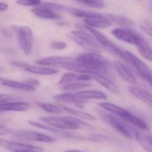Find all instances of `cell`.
<instances>
[{"label": "cell", "mask_w": 152, "mask_h": 152, "mask_svg": "<svg viewBox=\"0 0 152 152\" xmlns=\"http://www.w3.org/2000/svg\"><path fill=\"white\" fill-rule=\"evenodd\" d=\"M76 59L89 71L92 76L95 74L107 75V73L110 68V62L100 53H93V52L82 53L78 55L76 57Z\"/></svg>", "instance_id": "obj_1"}, {"label": "cell", "mask_w": 152, "mask_h": 152, "mask_svg": "<svg viewBox=\"0 0 152 152\" xmlns=\"http://www.w3.org/2000/svg\"><path fill=\"white\" fill-rule=\"evenodd\" d=\"M39 120L54 129L62 131H74L81 127H91L90 125L74 116H47L40 117Z\"/></svg>", "instance_id": "obj_2"}, {"label": "cell", "mask_w": 152, "mask_h": 152, "mask_svg": "<svg viewBox=\"0 0 152 152\" xmlns=\"http://www.w3.org/2000/svg\"><path fill=\"white\" fill-rule=\"evenodd\" d=\"M120 58H122L126 63L131 65L135 69L140 77L142 78L145 82H147L152 87V69L148 65H146L142 59H140L134 54L124 49L121 52Z\"/></svg>", "instance_id": "obj_3"}, {"label": "cell", "mask_w": 152, "mask_h": 152, "mask_svg": "<svg viewBox=\"0 0 152 152\" xmlns=\"http://www.w3.org/2000/svg\"><path fill=\"white\" fill-rule=\"evenodd\" d=\"M18 44L25 56L31 54L34 46V35L32 30L28 26L14 27Z\"/></svg>", "instance_id": "obj_4"}, {"label": "cell", "mask_w": 152, "mask_h": 152, "mask_svg": "<svg viewBox=\"0 0 152 152\" xmlns=\"http://www.w3.org/2000/svg\"><path fill=\"white\" fill-rule=\"evenodd\" d=\"M70 36L77 45L87 52L101 53L102 50V47L90 33H86L82 30H72L70 32Z\"/></svg>", "instance_id": "obj_5"}, {"label": "cell", "mask_w": 152, "mask_h": 152, "mask_svg": "<svg viewBox=\"0 0 152 152\" xmlns=\"http://www.w3.org/2000/svg\"><path fill=\"white\" fill-rule=\"evenodd\" d=\"M116 15L113 14H106V13H92L88 17L85 18L86 26L92 29H105L110 27L115 21Z\"/></svg>", "instance_id": "obj_6"}, {"label": "cell", "mask_w": 152, "mask_h": 152, "mask_svg": "<svg viewBox=\"0 0 152 152\" xmlns=\"http://www.w3.org/2000/svg\"><path fill=\"white\" fill-rule=\"evenodd\" d=\"M86 28L89 31V33L95 39V40L98 42V44L102 47V48H104L108 52H110L112 55H115L118 57L121 56V52L123 49L120 48L118 46H117L115 43H113L110 39H109L104 34L100 32L98 30L92 29L87 26H86Z\"/></svg>", "instance_id": "obj_7"}, {"label": "cell", "mask_w": 152, "mask_h": 152, "mask_svg": "<svg viewBox=\"0 0 152 152\" xmlns=\"http://www.w3.org/2000/svg\"><path fill=\"white\" fill-rule=\"evenodd\" d=\"M102 120L112 129H114L116 132H118L122 136L132 139L133 138V129L128 127L126 125H125L124 121H122L120 118L116 117L115 116H112L111 114H102Z\"/></svg>", "instance_id": "obj_8"}, {"label": "cell", "mask_w": 152, "mask_h": 152, "mask_svg": "<svg viewBox=\"0 0 152 152\" xmlns=\"http://www.w3.org/2000/svg\"><path fill=\"white\" fill-rule=\"evenodd\" d=\"M0 147L9 150L11 152L13 151H28V152H43L44 149L31 144L22 143L19 142L9 141L0 138Z\"/></svg>", "instance_id": "obj_9"}, {"label": "cell", "mask_w": 152, "mask_h": 152, "mask_svg": "<svg viewBox=\"0 0 152 152\" xmlns=\"http://www.w3.org/2000/svg\"><path fill=\"white\" fill-rule=\"evenodd\" d=\"M12 135L16 138L32 141V142H44V143H52L56 141V139L53 136L37 133V132H28V131H18L13 132Z\"/></svg>", "instance_id": "obj_10"}, {"label": "cell", "mask_w": 152, "mask_h": 152, "mask_svg": "<svg viewBox=\"0 0 152 152\" xmlns=\"http://www.w3.org/2000/svg\"><path fill=\"white\" fill-rule=\"evenodd\" d=\"M12 65L21 67L28 73H30L33 74H37V75H54L59 73V71L57 69L42 66V65H24V64H20V63H12Z\"/></svg>", "instance_id": "obj_11"}, {"label": "cell", "mask_w": 152, "mask_h": 152, "mask_svg": "<svg viewBox=\"0 0 152 152\" xmlns=\"http://www.w3.org/2000/svg\"><path fill=\"white\" fill-rule=\"evenodd\" d=\"M93 80V76L89 74H84V73H67L61 76L60 81L58 82V85L61 87H63L65 85L77 82H90Z\"/></svg>", "instance_id": "obj_12"}, {"label": "cell", "mask_w": 152, "mask_h": 152, "mask_svg": "<svg viewBox=\"0 0 152 152\" xmlns=\"http://www.w3.org/2000/svg\"><path fill=\"white\" fill-rule=\"evenodd\" d=\"M133 135L142 148L147 152H152V135L147 131L133 129Z\"/></svg>", "instance_id": "obj_13"}, {"label": "cell", "mask_w": 152, "mask_h": 152, "mask_svg": "<svg viewBox=\"0 0 152 152\" xmlns=\"http://www.w3.org/2000/svg\"><path fill=\"white\" fill-rule=\"evenodd\" d=\"M135 43L134 46L136 47L138 52L141 54V56L144 58H146L149 61H152V48L151 45L148 43V41L144 39L142 35L135 31Z\"/></svg>", "instance_id": "obj_14"}, {"label": "cell", "mask_w": 152, "mask_h": 152, "mask_svg": "<svg viewBox=\"0 0 152 152\" xmlns=\"http://www.w3.org/2000/svg\"><path fill=\"white\" fill-rule=\"evenodd\" d=\"M113 65L114 68L116 69L117 73L120 75V77L125 80L126 82L130 83L131 85H134L137 82L136 77L135 75L132 73V71L126 66L122 62L118 61V60H115L113 62Z\"/></svg>", "instance_id": "obj_15"}, {"label": "cell", "mask_w": 152, "mask_h": 152, "mask_svg": "<svg viewBox=\"0 0 152 152\" xmlns=\"http://www.w3.org/2000/svg\"><path fill=\"white\" fill-rule=\"evenodd\" d=\"M53 99L55 101H58L60 104L69 103V104L74 105L80 108H83L84 103L86 102V101L82 100L81 99H79L76 95V93H71V92H64V93H61V94H56L53 96Z\"/></svg>", "instance_id": "obj_16"}, {"label": "cell", "mask_w": 152, "mask_h": 152, "mask_svg": "<svg viewBox=\"0 0 152 152\" xmlns=\"http://www.w3.org/2000/svg\"><path fill=\"white\" fill-rule=\"evenodd\" d=\"M128 90L134 98H136L138 100L147 105L152 109V94L135 85H130L128 87Z\"/></svg>", "instance_id": "obj_17"}, {"label": "cell", "mask_w": 152, "mask_h": 152, "mask_svg": "<svg viewBox=\"0 0 152 152\" xmlns=\"http://www.w3.org/2000/svg\"><path fill=\"white\" fill-rule=\"evenodd\" d=\"M111 34L118 39L124 41L127 44L130 45H134L135 43V31L128 30V29H124V28H116L111 30Z\"/></svg>", "instance_id": "obj_18"}, {"label": "cell", "mask_w": 152, "mask_h": 152, "mask_svg": "<svg viewBox=\"0 0 152 152\" xmlns=\"http://www.w3.org/2000/svg\"><path fill=\"white\" fill-rule=\"evenodd\" d=\"M30 108V104L25 101H8L0 104V112H23Z\"/></svg>", "instance_id": "obj_19"}, {"label": "cell", "mask_w": 152, "mask_h": 152, "mask_svg": "<svg viewBox=\"0 0 152 152\" xmlns=\"http://www.w3.org/2000/svg\"><path fill=\"white\" fill-rule=\"evenodd\" d=\"M32 13L36 16L45 19V20H59L61 18V15L58 12L49 9L44 5H39V6L34 7L32 9Z\"/></svg>", "instance_id": "obj_20"}, {"label": "cell", "mask_w": 152, "mask_h": 152, "mask_svg": "<svg viewBox=\"0 0 152 152\" xmlns=\"http://www.w3.org/2000/svg\"><path fill=\"white\" fill-rule=\"evenodd\" d=\"M93 79L95 80L99 84H101L102 86H103L104 88H106L108 90L115 93V94H120L121 90L119 89V87L111 80L110 79L107 75L104 74H95L93 76Z\"/></svg>", "instance_id": "obj_21"}, {"label": "cell", "mask_w": 152, "mask_h": 152, "mask_svg": "<svg viewBox=\"0 0 152 152\" xmlns=\"http://www.w3.org/2000/svg\"><path fill=\"white\" fill-rule=\"evenodd\" d=\"M70 59L69 56H46L40 58L36 61L38 65L42 66H55V65H63L66 62Z\"/></svg>", "instance_id": "obj_22"}, {"label": "cell", "mask_w": 152, "mask_h": 152, "mask_svg": "<svg viewBox=\"0 0 152 152\" xmlns=\"http://www.w3.org/2000/svg\"><path fill=\"white\" fill-rule=\"evenodd\" d=\"M76 95L84 101L89 99H98V100H106L108 99L107 95L100 90H83L76 92Z\"/></svg>", "instance_id": "obj_23"}, {"label": "cell", "mask_w": 152, "mask_h": 152, "mask_svg": "<svg viewBox=\"0 0 152 152\" xmlns=\"http://www.w3.org/2000/svg\"><path fill=\"white\" fill-rule=\"evenodd\" d=\"M59 106L62 108V110L69 115H71L72 116L76 117V118H78V119H84V120H86V121H89V122H94L96 120V117L89 113H86V112H84V111H81V110H78V109H75V108H68L67 106L63 105V104H59Z\"/></svg>", "instance_id": "obj_24"}, {"label": "cell", "mask_w": 152, "mask_h": 152, "mask_svg": "<svg viewBox=\"0 0 152 152\" xmlns=\"http://www.w3.org/2000/svg\"><path fill=\"white\" fill-rule=\"evenodd\" d=\"M2 86L6 87V88H10V89H13V90H23V91H34L36 90V88L31 87L30 85L27 84L25 82H20L10 80V79H4V78L3 79Z\"/></svg>", "instance_id": "obj_25"}, {"label": "cell", "mask_w": 152, "mask_h": 152, "mask_svg": "<svg viewBox=\"0 0 152 152\" xmlns=\"http://www.w3.org/2000/svg\"><path fill=\"white\" fill-rule=\"evenodd\" d=\"M92 84L88 82H73L68 85H65L63 87H61V90L67 91V92H70V91H80L83 90V89L87 88V87H91Z\"/></svg>", "instance_id": "obj_26"}, {"label": "cell", "mask_w": 152, "mask_h": 152, "mask_svg": "<svg viewBox=\"0 0 152 152\" xmlns=\"http://www.w3.org/2000/svg\"><path fill=\"white\" fill-rule=\"evenodd\" d=\"M38 106L45 112L50 114H61L63 112L62 108L59 105L53 103H38Z\"/></svg>", "instance_id": "obj_27"}, {"label": "cell", "mask_w": 152, "mask_h": 152, "mask_svg": "<svg viewBox=\"0 0 152 152\" xmlns=\"http://www.w3.org/2000/svg\"><path fill=\"white\" fill-rule=\"evenodd\" d=\"M75 1L91 8L102 9L105 7V3L103 2V0H75Z\"/></svg>", "instance_id": "obj_28"}, {"label": "cell", "mask_w": 152, "mask_h": 152, "mask_svg": "<svg viewBox=\"0 0 152 152\" xmlns=\"http://www.w3.org/2000/svg\"><path fill=\"white\" fill-rule=\"evenodd\" d=\"M16 3L23 6H39L42 4V0H16Z\"/></svg>", "instance_id": "obj_29"}, {"label": "cell", "mask_w": 152, "mask_h": 152, "mask_svg": "<svg viewBox=\"0 0 152 152\" xmlns=\"http://www.w3.org/2000/svg\"><path fill=\"white\" fill-rule=\"evenodd\" d=\"M140 28L146 33L148 34L151 38L152 39V23L150 22H143L141 23Z\"/></svg>", "instance_id": "obj_30"}, {"label": "cell", "mask_w": 152, "mask_h": 152, "mask_svg": "<svg viewBox=\"0 0 152 152\" xmlns=\"http://www.w3.org/2000/svg\"><path fill=\"white\" fill-rule=\"evenodd\" d=\"M51 47L53 49L61 50V49H65L67 47V44L62 42V41H53V42L51 43Z\"/></svg>", "instance_id": "obj_31"}, {"label": "cell", "mask_w": 152, "mask_h": 152, "mask_svg": "<svg viewBox=\"0 0 152 152\" xmlns=\"http://www.w3.org/2000/svg\"><path fill=\"white\" fill-rule=\"evenodd\" d=\"M13 131L11 130L10 128L6 127L5 125H3L0 124V136L4 135H8V134H12Z\"/></svg>", "instance_id": "obj_32"}, {"label": "cell", "mask_w": 152, "mask_h": 152, "mask_svg": "<svg viewBox=\"0 0 152 152\" xmlns=\"http://www.w3.org/2000/svg\"><path fill=\"white\" fill-rule=\"evenodd\" d=\"M14 99H16V98L7 95V94H0V104L2 103H5L8 101H13Z\"/></svg>", "instance_id": "obj_33"}, {"label": "cell", "mask_w": 152, "mask_h": 152, "mask_svg": "<svg viewBox=\"0 0 152 152\" xmlns=\"http://www.w3.org/2000/svg\"><path fill=\"white\" fill-rule=\"evenodd\" d=\"M8 9V4L4 2H0V12H4Z\"/></svg>", "instance_id": "obj_34"}, {"label": "cell", "mask_w": 152, "mask_h": 152, "mask_svg": "<svg viewBox=\"0 0 152 152\" xmlns=\"http://www.w3.org/2000/svg\"><path fill=\"white\" fill-rule=\"evenodd\" d=\"M65 152H85V151H78V150H67V151H65Z\"/></svg>", "instance_id": "obj_35"}, {"label": "cell", "mask_w": 152, "mask_h": 152, "mask_svg": "<svg viewBox=\"0 0 152 152\" xmlns=\"http://www.w3.org/2000/svg\"><path fill=\"white\" fill-rule=\"evenodd\" d=\"M4 71H5V69H4L3 66L0 65V73H3V72H4Z\"/></svg>", "instance_id": "obj_36"}, {"label": "cell", "mask_w": 152, "mask_h": 152, "mask_svg": "<svg viewBox=\"0 0 152 152\" xmlns=\"http://www.w3.org/2000/svg\"><path fill=\"white\" fill-rule=\"evenodd\" d=\"M3 79H4V78H1V77H0V86H2V82H3Z\"/></svg>", "instance_id": "obj_37"}, {"label": "cell", "mask_w": 152, "mask_h": 152, "mask_svg": "<svg viewBox=\"0 0 152 152\" xmlns=\"http://www.w3.org/2000/svg\"><path fill=\"white\" fill-rule=\"evenodd\" d=\"M13 152H28V151H13Z\"/></svg>", "instance_id": "obj_38"}, {"label": "cell", "mask_w": 152, "mask_h": 152, "mask_svg": "<svg viewBox=\"0 0 152 152\" xmlns=\"http://www.w3.org/2000/svg\"><path fill=\"white\" fill-rule=\"evenodd\" d=\"M150 1H151V2H152V0H150Z\"/></svg>", "instance_id": "obj_39"}]
</instances>
